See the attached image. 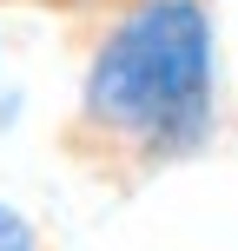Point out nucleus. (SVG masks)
Masks as SVG:
<instances>
[{
  "mask_svg": "<svg viewBox=\"0 0 238 251\" xmlns=\"http://www.w3.org/2000/svg\"><path fill=\"white\" fill-rule=\"evenodd\" d=\"M225 126L218 0H106L79 47L60 159L93 185H152Z\"/></svg>",
  "mask_w": 238,
  "mask_h": 251,
  "instance_id": "obj_1",
  "label": "nucleus"
},
{
  "mask_svg": "<svg viewBox=\"0 0 238 251\" xmlns=\"http://www.w3.org/2000/svg\"><path fill=\"white\" fill-rule=\"evenodd\" d=\"M0 251H47L40 218L26 212V205H13V199H0Z\"/></svg>",
  "mask_w": 238,
  "mask_h": 251,
  "instance_id": "obj_2",
  "label": "nucleus"
}]
</instances>
